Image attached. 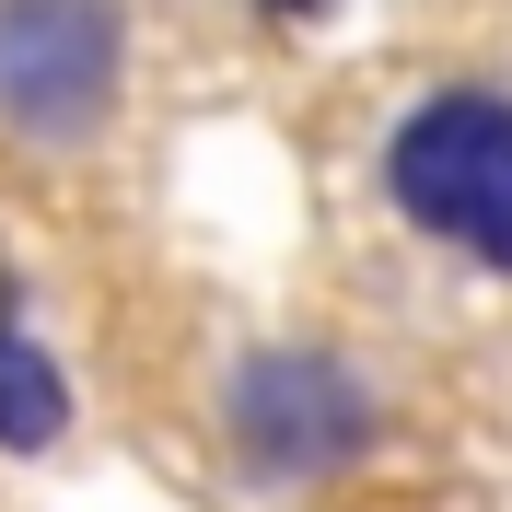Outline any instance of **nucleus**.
I'll return each mask as SVG.
<instances>
[{
	"label": "nucleus",
	"mask_w": 512,
	"mask_h": 512,
	"mask_svg": "<svg viewBox=\"0 0 512 512\" xmlns=\"http://www.w3.org/2000/svg\"><path fill=\"white\" fill-rule=\"evenodd\" d=\"M384 198L408 233L512 280V94H489V82L419 94L384 128Z\"/></svg>",
	"instance_id": "nucleus-1"
},
{
	"label": "nucleus",
	"mask_w": 512,
	"mask_h": 512,
	"mask_svg": "<svg viewBox=\"0 0 512 512\" xmlns=\"http://www.w3.org/2000/svg\"><path fill=\"white\" fill-rule=\"evenodd\" d=\"M222 443L256 489H326L384 443V396L338 350L268 338V350H245L222 373Z\"/></svg>",
	"instance_id": "nucleus-2"
},
{
	"label": "nucleus",
	"mask_w": 512,
	"mask_h": 512,
	"mask_svg": "<svg viewBox=\"0 0 512 512\" xmlns=\"http://www.w3.org/2000/svg\"><path fill=\"white\" fill-rule=\"evenodd\" d=\"M128 82L117 0H0V128L24 140H94Z\"/></svg>",
	"instance_id": "nucleus-3"
},
{
	"label": "nucleus",
	"mask_w": 512,
	"mask_h": 512,
	"mask_svg": "<svg viewBox=\"0 0 512 512\" xmlns=\"http://www.w3.org/2000/svg\"><path fill=\"white\" fill-rule=\"evenodd\" d=\"M70 431V373L35 350V326H12V291H0V454H59Z\"/></svg>",
	"instance_id": "nucleus-4"
},
{
	"label": "nucleus",
	"mask_w": 512,
	"mask_h": 512,
	"mask_svg": "<svg viewBox=\"0 0 512 512\" xmlns=\"http://www.w3.org/2000/svg\"><path fill=\"white\" fill-rule=\"evenodd\" d=\"M256 12H268V24H326L338 0H256Z\"/></svg>",
	"instance_id": "nucleus-5"
}]
</instances>
